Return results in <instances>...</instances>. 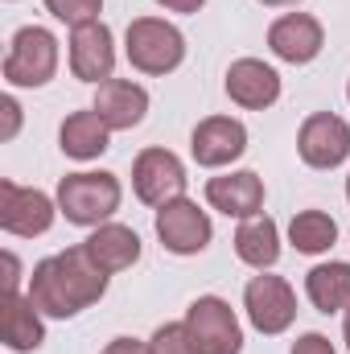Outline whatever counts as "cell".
Here are the masks:
<instances>
[{"label":"cell","mask_w":350,"mask_h":354,"mask_svg":"<svg viewBox=\"0 0 350 354\" xmlns=\"http://www.w3.org/2000/svg\"><path fill=\"white\" fill-rule=\"evenodd\" d=\"M305 297L317 313L350 309V264H317L305 272Z\"/></svg>","instance_id":"cell-21"},{"label":"cell","mask_w":350,"mask_h":354,"mask_svg":"<svg viewBox=\"0 0 350 354\" xmlns=\"http://www.w3.org/2000/svg\"><path fill=\"white\" fill-rule=\"evenodd\" d=\"M149 351L153 354H202L185 322H165V326L149 338Z\"/></svg>","instance_id":"cell-23"},{"label":"cell","mask_w":350,"mask_h":354,"mask_svg":"<svg viewBox=\"0 0 350 354\" xmlns=\"http://www.w3.org/2000/svg\"><path fill=\"white\" fill-rule=\"evenodd\" d=\"M46 8H50L58 21H66L71 29H79V25H87V21H99L103 0H46Z\"/></svg>","instance_id":"cell-24"},{"label":"cell","mask_w":350,"mask_h":354,"mask_svg":"<svg viewBox=\"0 0 350 354\" xmlns=\"http://www.w3.org/2000/svg\"><path fill=\"white\" fill-rule=\"evenodd\" d=\"M288 243L301 256H322V252H330L338 243V223L326 210H301L288 223Z\"/></svg>","instance_id":"cell-22"},{"label":"cell","mask_w":350,"mask_h":354,"mask_svg":"<svg viewBox=\"0 0 350 354\" xmlns=\"http://www.w3.org/2000/svg\"><path fill=\"white\" fill-rule=\"evenodd\" d=\"M185 326L202 354H239L243 351V326L235 309L223 297H198L185 309Z\"/></svg>","instance_id":"cell-5"},{"label":"cell","mask_w":350,"mask_h":354,"mask_svg":"<svg viewBox=\"0 0 350 354\" xmlns=\"http://www.w3.org/2000/svg\"><path fill=\"white\" fill-rule=\"evenodd\" d=\"M235 256L248 268H260V272L280 260V231H276V223L264 210L239 223V231H235Z\"/></svg>","instance_id":"cell-20"},{"label":"cell","mask_w":350,"mask_h":354,"mask_svg":"<svg viewBox=\"0 0 350 354\" xmlns=\"http://www.w3.org/2000/svg\"><path fill=\"white\" fill-rule=\"evenodd\" d=\"M243 309L260 334H284L297 317V292L280 276H252L243 288Z\"/></svg>","instance_id":"cell-10"},{"label":"cell","mask_w":350,"mask_h":354,"mask_svg":"<svg viewBox=\"0 0 350 354\" xmlns=\"http://www.w3.org/2000/svg\"><path fill=\"white\" fill-rule=\"evenodd\" d=\"M206 202L214 210H223L227 218H252L264 210V177L252 169L239 174H223L206 181Z\"/></svg>","instance_id":"cell-16"},{"label":"cell","mask_w":350,"mask_h":354,"mask_svg":"<svg viewBox=\"0 0 350 354\" xmlns=\"http://www.w3.org/2000/svg\"><path fill=\"white\" fill-rule=\"evenodd\" d=\"M71 71L83 83H107L116 71V37L103 21H87L71 29Z\"/></svg>","instance_id":"cell-13"},{"label":"cell","mask_w":350,"mask_h":354,"mask_svg":"<svg viewBox=\"0 0 350 354\" xmlns=\"http://www.w3.org/2000/svg\"><path fill=\"white\" fill-rule=\"evenodd\" d=\"M107 140H111V128L99 120V111L87 107V111H71L58 128V145L71 161H95L107 153Z\"/></svg>","instance_id":"cell-19"},{"label":"cell","mask_w":350,"mask_h":354,"mask_svg":"<svg viewBox=\"0 0 350 354\" xmlns=\"http://www.w3.org/2000/svg\"><path fill=\"white\" fill-rule=\"evenodd\" d=\"M322 46H326V29H322V21L309 17V12H284V17H276L272 29H268V50H272L280 62H293V66L313 62V58L322 54Z\"/></svg>","instance_id":"cell-12"},{"label":"cell","mask_w":350,"mask_h":354,"mask_svg":"<svg viewBox=\"0 0 350 354\" xmlns=\"http://www.w3.org/2000/svg\"><path fill=\"white\" fill-rule=\"evenodd\" d=\"M190 153L202 169H223L248 153V128L235 115H206L190 136Z\"/></svg>","instance_id":"cell-11"},{"label":"cell","mask_w":350,"mask_h":354,"mask_svg":"<svg viewBox=\"0 0 350 354\" xmlns=\"http://www.w3.org/2000/svg\"><path fill=\"white\" fill-rule=\"evenodd\" d=\"M297 153L309 169H338L350 157V124L334 111H313L297 132Z\"/></svg>","instance_id":"cell-8"},{"label":"cell","mask_w":350,"mask_h":354,"mask_svg":"<svg viewBox=\"0 0 350 354\" xmlns=\"http://www.w3.org/2000/svg\"><path fill=\"white\" fill-rule=\"evenodd\" d=\"M347 99H350V83H347Z\"/></svg>","instance_id":"cell-33"},{"label":"cell","mask_w":350,"mask_h":354,"mask_svg":"<svg viewBox=\"0 0 350 354\" xmlns=\"http://www.w3.org/2000/svg\"><path fill=\"white\" fill-rule=\"evenodd\" d=\"M347 198H350V177H347Z\"/></svg>","instance_id":"cell-32"},{"label":"cell","mask_w":350,"mask_h":354,"mask_svg":"<svg viewBox=\"0 0 350 354\" xmlns=\"http://www.w3.org/2000/svg\"><path fill=\"white\" fill-rule=\"evenodd\" d=\"M342 338H347V346H350V309H347V322H342Z\"/></svg>","instance_id":"cell-31"},{"label":"cell","mask_w":350,"mask_h":354,"mask_svg":"<svg viewBox=\"0 0 350 354\" xmlns=\"http://www.w3.org/2000/svg\"><path fill=\"white\" fill-rule=\"evenodd\" d=\"M260 4H268V8H284V4H301V0H260Z\"/></svg>","instance_id":"cell-30"},{"label":"cell","mask_w":350,"mask_h":354,"mask_svg":"<svg viewBox=\"0 0 350 354\" xmlns=\"http://www.w3.org/2000/svg\"><path fill=\"white\" fill-rule=\"evenodd\" d=\"M0 338H4L8 351L33 354L46 342L42 309L29 297H21V292H0Z\"/></svg>","instance_id":"cell-17"},{"label":"cell","mask_w":350,"mask_h":354,"mask_svg":"<svg viewBox=\"0 0 350 354\" xmlns=\"http://www.w3.org/2000/svg\"><path fill=\"white\" fill-rule=\"evenodd\" d=\"M124 54L140 75H169L185 62V37L161 17H136L124 33Z\"/></svg>","instance_id":"cell-3"},{"label":"cell","mask_w":350,"mask_h":354,"mask_svg":"<svg viewBox=\"0 0 350 354\" xmlns=\"http://www.w3.org/2000/svg\"><path fill=\"white\" fill-rule=\"evenodd\" d=\"M288 354H338V351H334V342L326 334H301Z\"/></svg>","instance_id":"cell-25"},{"label":"cell","mask_w":350,"mask_h":354,"mask_svg":"<svg viewBox=\"0 0 350 354\" xmlns=\"http://www.w3.org/2000/svg\"><path fill=\"white\" fill-rule=\"evenodd\" d=\"M95 111L111 132H128L145 120L149 111V91L132 79H107L95 91Z\"/></svg>","instance_id":"cell-15"},{"label":"cell","mask_w":350,"mask_h":354,"mask_svg":"<svg viewBox=\"0 0 350 354\" xmlns=\"http://www.w3.org/2000/svg\"><path fill=\"white\" fill-rule=\"evenodd\" d=\"M161 8H169V12H198L206 0H157Z\"/></svg>","instance_id":"cell-29"},{"label":"cell","mask_w":350,"mask_h":354,"mask_svg":"<svg viewBox=\"0 0 350 354\" xmlns=\"http://www.w3.org/2000/svg\"><path fill=\"white\" fill-rule=\"evenodd\" d=\"M17 280H21V264L12 252H4V280H0V292H17Z\"/></svg>","instance_id":"cell-28"},{"label":"cell","mask_w":350,"mask_h":354,"mask_svg":"<svg viewBox=\"0 0 350 354\" xmlns=\"http://www.w3.org/2000/svg\"><path fill=\"white\" fill-rule=\"evenodd\" d=\"M54 202L50 194L33 189V185H17V181H0V227L17 239H33L46 235L54 227Z\"/></svg>","instance_id":"cell-7"},{"label":"cell","mask_w":350,"mask_h":354,"mask_svg":"<svg viewBox=\"0 0 350 354\" xmlns=\"http://www.w3.org/2000/svg\"><path fill=\"white\" fill-rule=\"evenodd\" d=\"M103 354H153L149 351V342H136V338H111Z\"/></svg>","instance_id":"cell-27"},{"label":"cell","mask_w":350,"mask_h":354,"mask_svg":"<svg viewBox=\"0 0 350 354\" xmlns=\"http://www.w3.org/2000/svg\"><path fill=\"white\" fill-rule=\"evenodd\" d=\"M107 292V272L91 264L87 248H66L58 256H46L42 264H33L29 276V301L46 313V317H75L87 305H95Z\"/></svg>","instance_id":"cell-1"},{"label":"cell","mask_w":350,"mask_h":354,"mask_svg":"<svg viewBox=\"0 0 350 354\" xmlns=\"http://www.w3.org/2000/svg\"><path fill=\"white\" fill-rule=\"evenodd\" d=\"M210 235H214L210 214L198 202L174 198V202L157 206V239H161L165 252H174V256H198V252H206Z\"/></svg>","instance_id":"cell-6"},{"label":"cell","mask_w":350,"mask_h":354,"mask_svg":"<svg viewBox=\"0 0 350 354\" xmlns=\"http://www.w3.org/2000/svg\"><path fill=\"white\" fill-rule=\"evenodd\" d=\"M83 248H87L91 264L99 268V272H124V268H132L140 260V235L132 231V227H124V223H103V227H95L87 239H83Z\"/></svg>","instance_id":"cell-18"},{"label":"cell","mask_w":350,"mask_h":354,"mask_svg":"<svg viewBox=\"0 0 350 354\" xmlns=\"http://www.w3.org/2000/svg\"><path fill=\"white\" fill-rule=\"evenodd\" d=\"M223 87L231 95V103H239L248 111H264V107H272L280 99V75L260 58H239V62L227 66Z\"/></svg>","instance_id":"cell-14"},{"label":"cell","mask_w":350,"mask_h":354,"mask_svg":"<svg viewBox=\"0 0 350 354\" xmlns=\"http://www.w3.org/2000/svg\"><path fill=\"white\" fill-rule=\"evenodd\" d=\"M132 189L145 206H165L174 198H185V165L169 149H145L132 161Z\"/></svg>","instance_id":"cell-9"},{"label":"cell","mask_w":350,"mask_h":354,"mask_svg":"<svg viewBox=\"0 0 350 354\" xmlns=\"http://www.w3.org/2000/svg\"><path fill=\"white\" fill-rule=\"evenodd\" d=\"M58 75V37L46 25H25L12 33L4 54V83L8 87H46Z\"/></svg>","instance_id":"cell-4"},{"label":"cell","mask_w":350,"mask_h":354,"mask_svg":"<svg viewBox=\"0 0 350 354\" xmlns=\"http://www.w3.org/2000/svg\"><path fill=\"white\" fill-rule=\"evenodd\" d=\"M120 177L116 174H66L58 181V210L66 214V223L75 227H103L116 210H120Z\"/></svg>","instance_id":"cell-2"},{"label":"cell","mask_w":350,"mask_h":354,"mask_svg":"<svg viewBox=\"0 0 350 354\" xmlns=\"http://www.w3.org/2000/svg\"><path fill=\"white\" fill-rule=\"evenodd\" d=\"M0 111H4L0 140H12V136H17V128H21V107H17V99H12V95H4V99H0Z\"/></svg>","instance_id":"cell-26"}]
</instances>
